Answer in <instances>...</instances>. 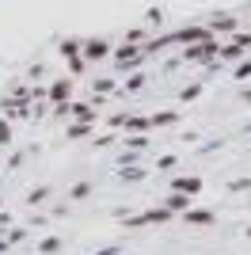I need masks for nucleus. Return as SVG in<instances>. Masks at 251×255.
Masks as SVG:
<instances>
[{"instance_id":"1","label":"nucleus","mask_w":251,"mask_h":255,"mask_svg":"<svg viewBox=\"0 0 251 255\" xmlns=\"http://www.w3.org/2000/svg\"><path fill=\"white\" fill-rule=\"evenodd\" d=\"M217 50H221V46L213 42V38L194 42V46H187V61H213V57H217Z\"/></svg>"},{"instance_id":"2","label":"nucleus","mask_w":251,"mask_h":255,"mask_svg":"<svg viewBox=\"0 0 251 255\" xmlns=\"http://www.w3.org/2000/svg\"><path fill=\"white\" fill-rule=\"evenodd\" d=\"M171 191L187 194V198H194V194H202V179H198V175H183V179H171Z\"/></svg>"},{"instance_id":"3","label":"nucleus","mask_w":251,"mask_h":255,"mask_svg":"<svg viewBox=\"0 0 251 255\" xmlns=\"http://www.w3.org/2000/svg\"><path fill=\"white\" fill-rule=\"evenodd\" d=\"M164 210L171 213V217H183V213L190 210V198H187V194H179V191H171V194L164 198Z\"/></svg>"},{"instance_id":"4","label":"nucleus","mask_w":251,"mask_h":255,"mask_svg":"<svg viewBox=\"0 0 251 255\" xmlns=\"http://www.w3.org/2000/svg\"><path fill=\"white\" fill-rule=\"evenodd\" d=\"M213 221H217L213 210H194V206H190V210L183 213V225H213Z\"/></svg>"},{"instance_id":"5","label":"nucleus","mask_w":251,"mask_h":255,"mask_svg":"<svg viewBox=\"0 0 251 255\" xmlns=\"http://www.w3.org/2000/svg\"><path fill=\"white\" fill-rule=\"evenodd\" d=\"M69 111H73L76 122H88V126H92V118H95V107H92V103H73Z\"/></svg>"},{"instance_id":"6","label":"nucleus","mask_w":251,"mask_h":255,"mask_svg":"<svg viewBox=\"0 0 251 255\" xmlns=\"http://www.w3.org/2000/svg\"><path fill=\"white\" fill-rule=\"evenodd\" d=\"M69 92H73V84H69V80H57V84L50 88V99H53V103H61V107H65V99H69Z\"/></svg>"},{"instance_id":"7","label":"nucleus","mask_w":251,"mask_h":255,"mask_svg":"<svg viewBox=\"0 0 251 255\" xmlns=\"http://www.w3.org/2000/svg\"><path fill=\"white\" fill-rule=\"evenodd\" d=\"M217 57H225V61H240V57H244V46L240 42H229V46H221V50H217Z\"/></svg>"},{"instance_id":"8","label":"nucleus","mask_w":251,"mask_h":255,"mask_svg":"<svg viewBox=\"0 0 251 255\" xmlns=\"http://www.w3.org/2000/svg\"><path fill=\"white\" fill-rule=\"evenodd\" d=\"M171 122H179V115H175V111H160V115H152V118H148V126H171Z\"/></svg>"},{"instance_id":"9","label":"nucleus","mask_w":251,"mask_h":255,"mask_svg":"<svg viewBox=\"0 0 251 255\" xmlns=\"http://www.w3.org/2000/svg\"><path fill=\"white\" fill-rule=\"evenodd\" d=\"M206 31H209V34H213V31H236V19H229V15H221V19H213V23H209Z\"/></svg>"},{"instance_id":"10","label":"nucleus","mask_w":251,"mask_h":255,"mask_svg":"<svg viewBox=\"0 0 251 255\" xmlns=\"http://www.w3.org/2000/svg\"><path fill=\"white\" fill-rule=\"evenodd\" d=\"M107 53V42H88L84 46V57H103Z\"/></svg>"},{"instance_id":"11","label":"nucleus","mask_w":251,"mask_h":255,"mask_svg":"<svg viewBox=\"0 0 251 255\" xmlns=\"http://www.w3.org/2000/svg\"><path fill=\"white\" fill-rule=\"evenodd\" d=\"M88 133H92L88 122H73V126H69V137H88Z\"/></svg>"},{"instance_id":"12","label":"nucleus","mask_w":251,"mask_h":255,"mask_svg":"<svg viewBox=\"0 0 251 255\" xmlns=\"http://www.w3.org/2000/svg\"><path fill=\"white\" fill-rule=\"evenodd\" d=\"M46 194H50V187H34V191L27 194V202H31V206H38V202H46Z\"/></svg>"},{"instance_id":"13","label":"nucleus","mask_w":251,"mask_h":255,"mask_svg":"<svg viewBox=\"0 0 251 255\" xmlns=\"http://www.w3.org/2000/svg\"><path fill=\"white\" fill-rule=\"evenodd\" d=\"M38 252H46V255L61 252V240H57V236H50V240H42V248H38Z\"/></svg>"},{"instance_id":"14","label":"nucleus","mask_w":251,"mask_h":255,"mask_svg":"<svg viewBox=\"0 0 251 255\" xmlns=\"http://www.w3.org/2000/svg\"><path fill=\"white\" fill-rule=\"evenodd\" d=\"M69 194H73V202H80V198H88V194H92V187H88V183H76Z\"/></svg>"},{"instance_id":"15","label":"nucleus","mask_w":251,"mask_h":255,"mask_svg":"<svg viewBox=\"0 0 251 255\" xmlns=\"http://www.w3.org/2000/svg\"><path fill=\"white\" fill-rule=\"evenodd\" d=\"M232 76H236V80H248L251 76V61H240L236 69H232Z\"/></svg>"},{"instance_id":"16","label":"nucleus","mask_w":251,"mask_h":255,"mask_svg":"<svg viewBox=\"0 0 251 255\" xmlns=\"http://www.w3.org/2000/svg\"><path fill=\"white\" fill-rule=\"evenodd\" d=\"M122 126H129V129H152V126H148V118H126Z\"/></svg>"},{"instance_id":"17","label":"nucleus","mask_w":251,"mask_h":255,"mask_svg":"<svg viewBox=\"0 0 251 255\" xmlns=\"http://www.w3.org/2000/svg\"><path fill=\"white\" fill-rule=\"evenodd\" d=\"M198 96H202V84H190V88H187V92H183L179 99H183V103H190V99H198Z\"/></svg>"},{"instance_id":"18","label":"nucleus","mask_w":251,"mask_h":255,"mask_svg":"<svg viewBox=\"0 0 251 255\" xmlns=\"http://www.w3.org/2000/svg\"><path fill=\"white\" fill-rule=\"evenodd\" d=\"M229 191H232V194H240V191H251V179H232V183H229Z\"/></svg>"},{"instance_id":"19","label":"nucleus","mask_w":251,"mask_h":255,"mask_svg":"<svg viewBox=\"0 0 251 255\" xmlns=\"http://www.w3.org/2000/svg\"><path fill=\"white\" fill-rule=\"evenodd\" d=\"M8 141H11V126H8V122H0V145H8Z\"/></svg>"},{"instance_id":"20","label":"nucleus","mask_w":251,"mask_h":255,"mask_svg":"<svg viewBox=\"0 0 251 255\" xmlns=\"http://www.w3.org/2000/svg\"><path fill=\"white\" fill-rule=\"evenodd\" d=\"M244 103H251V88H248V92H244Z\"/></svg>"},{"instance_id":"21","label":"nucleus","mask_w":251,"mask_h":255,"mask_svg":"<svg viewBox=\"0 0 251 255\" xmlns=\"http://www.w3.org/2000/svg\"><path fill=\"white\" fill-rule=\"evenodd\" d=\"M248 236H251V229H248Z\"/></svg>"}]
</instances>
